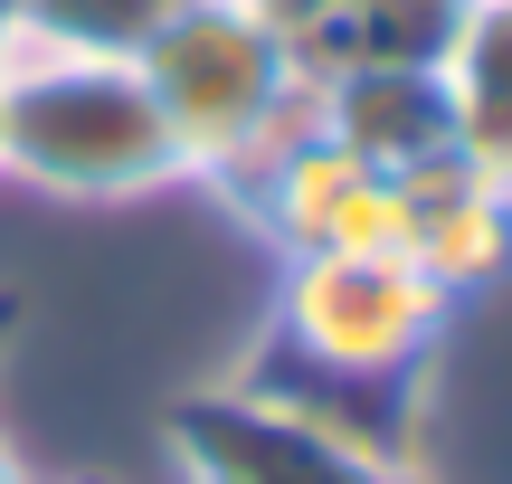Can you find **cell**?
I'll use <instances>...</instances> for the list:
<instances>
[{
	"mask_svg": "<svg viewBox=\"0 0 512 484\" xmlns=\"http://www.w3.org/2000/svg\"><path fill=\"white\" fill-rule=\"evenodd\" d=\"M0 181L38 190V200L114 209V200L181 190L190 162L133 57L19 29L0 48Z\"/></svg>",
	"mask_w": 512,
	"mask_h": 484,
	"instance_id": "obj_1",
	"label": "cell"
},
{
	"mask_svg": "<svg viewBox=\"0 0 512 484\" xmlns=\"http://www.w3.org/2000/svg\"><path fill=\"white\" fill-rule=\"evenodd\" d=\"M446 304L456 295L427 285L408 247H370V257L313 247V257H285L266 352L304 361V390H256V399H275V409H323V399L342 390V399H361L370 437L399 447L380 418H389V399H418V371H427V352H437V333H446Z\"/></svg>",
	"mask_w": 512,
	"mask_h": 484,
	"instance_id": "obj_2",
	"label": "cell"
},
{
	"mask_svg": "<svg viewBox=\"0 0 512 484\" xmlns=\"http://www.w3.org/2000/svg\"><path fill=\"white\" fill-rule=\"evenodd\" d=\"M133 67H143V86H152V105H162L171 143H181L190 181H209V190H219L228 171L266 143L275 114L313 86V76L294 67L285 29H266L247 0H190L181 19H162V29L133 48Z\"/></svg>",
	"mask_w": 512,
	"mask_h": 484,
	"instance_id": "obj_3",
	"label": "cell"
},
{
	"mask_svg": "<svg viewBox=\"0 0 512 484\" xmlns=\"http://www.w3.org/2000/svg\"><path fill=\"white\" fill-rule=\"evenodd\" d=\"M162 437H171L181 484H427L418 456L332 437V428H313V418H294V409H275V399L238 390V380L171 399Z\"/></svg>",
	"mask_w": 512,
	"mask_h": 484,
	"instance_id": "obj_4",
	"label": "cell"
},
{
	"mask_svg": "<svg viewBox=\"0 0 512 484\" xmlns=\"http://www.w3.org/2000/svg\"><path fill=\"white\" fill-rule=\"evenodd\" d=\"M313 114L323 133L370 162L380 181H408L418 162L456 152V95L446 67H351V76H313Z\"/></svg>",
	"mask_w": 512,
	"mask_h": 484,
	"instance_id": "obj_5",
	"label": "cell"
},
{
	"mask_svg": "<svg viewBox=\"0 0 512 484\" xmlns=\"http://www.w3.org/2000/svg\"><path fill=\"white\" fill-rule=\"evenodd\" d=\"M399 209H408V257H418L427 285H446V295H475V285H494L512 266V190L484 181L465 152H446V162H418L399 181Z\"/></svg>",
	"mask_w": 512,
	"mask_h": 484,
	"instance_id": "obj_6",
	"label": "cell"
},
{
	"mask_svg": "<svg viewBox=\"0 0 512 484\" xmlns=\"http://www.w3.org/2000/svg\"><path fill=\"white\" fill-rule=\"evenodd\" d=\"M361 181H380V171L351 162L332 133H304V143L266 152L256 171H238L228 200L247 209V228L275 247V257H313V247H332V228H342V209L361 200Z\"/></svg>",
	"mask_w": 512,
	"mask_h": 484,
	"instance_id": "obj_7",
	"label": "cell"
},
{
	"mask_svg": "<svg viewBox=\"0 0 512 484\" xmlns=\"http://www.w3.org/2000/svg\"><path fill=\"white\" fill-rule=\"evenodd\" d=\"M465 0H342L313 29H294V67L304 76H351V67H437L456 48Z\"/></svg>",
	"mask_w": 512,
	"mask_h": 484,
	"instance_id": "obj_8",
	"label": "cell"
},
{
	"mask_svg": "<svg viewBox=\"0 0 512 484\" xmlns=\"http://www.w3.org/2000/svg\"><path fill=\"white\" fill-rule=\"evenodd\" d=\"M456 95V152L512 190V0H465L456 48L437 57Z\"/></svg>",
	"mask_w": 512,
	"mask_h": 484,
	"instance_id": "obj_9",
	"label": "cell"
},
{
	"mask_svg": "<svg viewBox=\"0 0 512 484\" xmlns=\"http://www.w3.org/2000/svg\"><path fill=\"white\" fill-rule=\"evenodd\" d=\"M190 0H29V29H48V38H76V48H114V57H133L162 19H181Z\"/></svg>",
	"mask_w": 512,
	"mask_h": 484,
	"instance_id": "obj_10",
	"label": "cell"
},
{
	"mask_svg": "<svg viewBox=\"0 0 512 484\" xmlns=\"http://www.w3.org/2000/svg\"><path fill=\"white\" fill-rule=\"evenodd\" d=\"M247 10L266 19V29H285V38H294V29H313L323 10H342V0H247Z\"/></svg>",
	"mask_w": 512,
	"mask_h": 484,
	"instance_id": "obj_11",
	"label": "cell"
},
{
	"mask_svg": "<svg viewBox=\"0 0 512 484\" xmlns=\"http://www.w3.org/2000/svg\"><path fill=\"white\" fill-rule=\"evenodd\" d=\"M19 323H29V304H19L10 285H0V352H10V342H19Z\"/></svg>",
	"mask_w": 512,
	"mask_h": 484,
	"instance_id": "obj_12",
	"label": "cell"
},
{
	"mask_svg": "<svg viewBox=\"0 0 512 484\" xmlns=\"http://www.w3.org/2000/svg\"><path fill=\"white\" fill-rule=\"evenodd\" d=\"M0 484H38V475H29V456H19L10 437H0Z\"/></svg>",
	"mask_w": 512,
	"mask_h": 484,
	"instance_id": "obj_13",
	"label": "cell"
},
{
	"mask_svg": "<svg viewBox=\"0 0 512 484\" xmlns=\"http://www.w3.org/2000/svg\"><path fill=\"white\" fill-rule=\"evenodd\" d=\"M19 29H29V0H0V48H10Z\"/></svg>",
	"mask_w": 512,
	"mask_h": 484,
	"instance_id": "obj_14",
	"label": "cell"
},
{
	"mask_svg": "<svg viewBox=\"0 0 512 484\" xmlns=\"http://www.w3.org/2000/svg\"><path fill=\"white\" fill-rule=\"evenodd\" d=\"M67 484H105V475H67Z\"/></svg>",
	"mask_w": 512,
	"mask_h": 484,
	"instance_id": "obj_15",
	"label": "cell"
}]
</instances>
